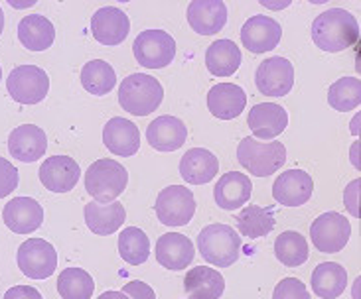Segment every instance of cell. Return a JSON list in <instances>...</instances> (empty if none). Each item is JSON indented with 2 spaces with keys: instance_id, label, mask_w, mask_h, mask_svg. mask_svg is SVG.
<instances>
[{
  "instance_id": "cell-1",
  "label": "cell",
  "mask_w": 361,
  "mask_h": 299,
  "mask_svg": "<svg viewBox=\"0 0 361 299\" xmlns=\"http://www.w3.org/2000/svg\"><path fill=\"white\" fill-rule=\"evenodd\" d=\"M360 39V24L352 12L330 8L312 22V42L328 53L353 48Z\"/></svg>"
},
{
  "instance_id": "cell-2",
  "label": "cell",
  "mask_w": 361,
  "mask_h": 299,
  "mask_svg": "<svg viewBox=\"0 0 361 299\" xmlns=\"http://www.w3.org/2000/svg\"><path fill=\"white\" fill-rule=\"evenodd\" d=\"M197 250L207 264L217 268H229L239 260V232L229 224H207L197 236Z\"/></svg>"
},
{
  "instance_id": "cell-3",
  "label": "cell",
  "mask_w": 361,
  "mask_h": 299,
  "mask_svg": "<svg viewBox=\"0 0 361 299\" xmlns=\"http://www.w3.org/2000/svg\"><path fill=\"white\" fill-rule=\"evenodd\" d=\"M164 98V89L152 75L133 73L118 89V103L133 116H148L157 110Z\"/></svg>"
},
{
  "instance_id": "cell-4",
  "label": "cell",
  "mask_w": 361,
  "mask_h": 299,
  "mask_svg": "<svg viewBox=\"0 0 361 299\" xmlns=\"http://www.w3.org/2000/svg\"><path fill=\"white\" fill-rule=\"evenodd\" d=\"M128 172L123 164L115 160H97L85 172V189L95 203L117 201L118 195L127 189Z\"/></svg>"
},
{
  "instance_id": "cell-5",
  "label": "cell",
  "mask_w": 361,
  "mask_h": 299,
  "mask_svg": "<svg viewBox=\"0 0 361 299\" xmlns=\"http://www.w3.org/2000/svg\"><path fill=\"white\" fill-rule=\"evenodd\" d=\"M237 160L255 177H267L286 164V146L283 142H257L253 136H247L239 142Z\"/></svg>"
},
{
  "instance_id": "cell-6",
  "label": "cell",
  "mask_w": 361,
  "mask_h": 299,
  "mask_svg": "<svg viewBox=\"0 0 361 299\" xmlns=\"http://www.w3.org/2000/svg\"><path fill=\"white\" fill-rule=\"evenodd\" d=\"M138 65L147 69H162L176 58V39L162 30H145L133 44Z\"/></svg>"
},
{
  "instance_id": "cell-7",
  "label": "cell",
  "mask_w": 361,
  "mask_h": 299,
  "mask_svg": "<svg viewBox=\"0 0 361 299\" xmlns=\"http://www.w3.org/2000/svg\"><path fill=\"white\" fill-rule=\"evenodd\" d=\"M6 89L20 105H38L48 97L49 77L38 65H18L10 71Z\"/></svg>"
},
{
  "instance_id": "cell-8",
  "label": "cell",
  "mask_w": 361,
  "mask_h": 299,
  "mask_svg": "<svg viewBox=\"0 0 361 299\" xmlns=\"http://www.w3.org/2000/svg\"><path fill=\"white\" fill-rule=\"evenodd\" d=\"M16 262L30 280H48L58 268V252L44 238H28L20 244Z\"/></svg>"
},
{
  "instance_id": "cell-9",
  "label": "cell",
  "mask_w": 361,
  "mask_h": 299,
  "mask_svg": "<svg viewBox=\"0 0 361 299\" xmlns=\"http://www.w3.org/2000/svg\"><path fill=\"white\" fill-rule=\"evenodd\" d=\"M158 221L166 227H185L195 215V199L192 189L184 185H170L162 189L154 205Z\"/></svg>"
},
{
  "instance_id": "cell-10",
  "label": "cell",
  "mask_w": 361,
  "mask_h": 299,
  "mask_svg": "<svg viewBox=\"0 0 361 299\" xmlns=\"http://www.w3.org/2000/svg\"><path fill=\"white\" fill-rule=\"evenodd\" d=\"M352 236L350 221L336 211H328L320 215L310 227V238L314 246L322 254H336L345 248Z\"/></svg>"
},
{
  "instance_id": "cell-11",
  "label": "cell",
  "mask_w": 361,
  "mask_h": 299,
  "mask_svg": "<svg viewBox=\"0 0 361 299\" xmlns=\"http://www.w3.org/2000/svg\"><path fill=\"white\" fill-rule=\"evenodd\" d=\"M255 83L264 97H286L294 85L293 63L279 56L264 59L257 69Z\"/></svg>"
},
{
  "instance_id": "cell-12",
  "label": "cell",
  "mask_w": 361,
  "mask_h": 299,
  "mask_svg": "<svg viewBox=\"0 0 361 299\" xmlns=\"http://www.w3.org/2000/svg\"><path fill=\"white\" fill-rule=\"evenodd\" d=\"M283 38L281 24L271 16L255 14L247 20L241 28V42L251 53H267L279 46Z\"/></svg>"
},
{
  "instance_id": "cell-13",
  "label": "cell",
  "mask_w": 361,
  "mask_h": 299,
  "mask_svg": "<svg viewBox=\"0 0 361 299\" xmlns=\"http://www.w3.org/2000/svg\"><path fill=\"white\" fill-rule=\"evenodd\" d=\"M39 182L54 193H68L81 177V167L68 155H51L39 165Z\"/></svg>"
},
{
  "instance_id": "cell-14",
  "label": "cell",
  "mask_w": 361,
  "mask_h": 299,
  "mask_svg": "<svg viewBox=\"0 0 361 299\" xmlns=\"http://www.w3.org/2000/svg\"><path fill=\"white\" fill-rule=\"evenodd\" d=\"M93 38L103 46H118L127 39L130 32V20L117 6H103L91 18Z\"/></svg>"
},
{
  "instance_id": "cell-15",
  "label": "cell",
  "mask_w": 361,
  "mask_h": 299,
  "mask_svg": "<svg viewBox=\"0 0 361 299\" xmlns=\"http://www.w3.org/2000/svg\"><path fill=\"white\" fill-rule=\"evenodd\" d=\"M2 221L16 234H32L44 222V209L32 197H14L4 205Z\"/></svg>"
},
{
  "instance_id": "cell-16",
  "label": "cell",
  "mask_w": 361,
  "mask_h": 299,
  "mask_svg": "<svg viewBox=\"0 0 361 299\" xmlns=\"http://www.w3.org/2000/svg\"><path fill=\"white\" fill-rule=\"evenodd\" d=\"M314 193V182L304 170H288L281 174L273 184L274 201L284 207H300L310 201Z\"/></svg>"
},
{
  "instance_id": "cell-17",
  "label": "cell",
  "mask_w": 361,
  "mask_h": 299,
  "mask_svg": "<svg viewBox=\"0 0 361 299\" xmlns=\"http://www.w3.org/2000/svg\"><path fill=\"white\" fill-rule=\"evenodd\" d=\"M48 150V136L46 132L34 125H22L14 128L8 136V152L18 162L32 164L44 158Z\"/></svg>"
},
{
  "instance_id": "cell-18",
  "label": "cell",
  "mask_w": 361,
  "mask_h": 299,
  "mask_svg": "<svg viewBox=\"0 0 361 299\" xmlns=\"http://www.w3.org/2000/svg\"><path fill=\"white\" fill-rule=\"evenodd\" d=\"M188 24L200 36H214L227 24V4L224 0H194L188 6Z\"/></svg>"
},
{
  "instance_id": "cell-19",
  "label": "cell",
  "mask_w": 361,
  "mask_h": 299,
  "mask_svg": "<svg viewBox=\"0 0 361 299\" xmlns=\"http://www.w3.org/2000/svg\"><path fill=\"white\" fill-rule=\"evenodd\" d=\"M247 125L253 132V138L274 140L288 126V113L281 105L274 103H259L249 110Z\"/></svg>"
},
{
  "instance_id": "cell-20",
  "label": "cell",
  "mask_w": 361,
  "mask_h": 299,
  "mask_svg": "<svg viewBox=\"0 0 361 299\" xmlns=\"http://www.w3.org/2000/svg\"><path fill=\"white\" fill-rule=\"evenodd\" d=\"M195 258L192 241L180 232H166L157 242V260L166 270H184Z\"/></svg>"
},
{
  "instance_id": "cell-21",
  "label": "cell",
  "mask_w": 361,
  "mask_h": 299,
  "mask_svg": "<svg viewBox=\"0 0 361 299\" xmlns=\"http://www.w3.org/2000/svg\"><path fill=\"white\" fill-rule=\"evenodd\" d=\"M103 142L111 154L130 158L140 148V130L128 118L115 116L103 128Z\"/></svg>"
},
{
  "instance_id": "cell-22",
  "label": "cell",
  "mask_w": 361,
  "mask_h": 299,
  "mask_svg": "<svg viewBox=\"0 0 361 299\" xmlns=\"http://www.w3.org/2000/svg\"><path fill=\"white\" fill-rule=\"evenodd\" d=\"M188 128L176 116H158L147 128V140L158 152H176L185 144Z\"/></svg>"
},
{
  "instance_id": "cell-23",
  "label": "cell",
  "mask_w": 361,
  "mask_h": 299,
  "mask_svg": "<svg viewBox=\"0 0 361 299\" xmlns=\"http://www.w3.org/2000/svg\"><path fill=\"white\" fill-rule=\"evenodd\" d=\"M247 105V95L235 83H219L207 93V110L221 120H233L241 115Z\"/></svg>"
},
{
  "instance_id": "cell-24",
  "label": "cell",
  "mask_w": 361,
  "mask_h": 299,
  "mask_svg": "<svg viewBox=\"0 0 361 299\" xmlns=\"http://www.w3.org/2000/svg\"><path fill=\"white\" fill-rule=\"evenodd\" d=\"M253 193V184L245 174L229 172L217 182L214 189L215 203L224 211H237L239 207H245Z\"/></svg>"
},
{
  "instance_id": "cell-25",
  "label": "cell",
  "mask_w": 361,
  "mask_h": 299,
  "mask_svg": "<svg viewBox=\"0 0 361 299\" xmlns=\"http://www.w3.org/2000/svg\"><path fill=\"white\" fill-rule=\"evenodd\" d=\"M219 172V162L209 150L205 148H192L180 160V175L185 184L205 185Z\"/></svg>"
},
{
  "instance_id": "cell-26",
  "label": "cell",
  "mask_w": 361,
  "mask_h": 299,
  "mask_svg": "<svg viewBox=\"0 0 361 299\" xmlns=\"http://www.w3.org/2000/svg\"><path fill=\"white\" fill-rule=\"evenodd\" d=\"M83 215H85V224L89 231L99 236H109L117 232L127 219V211L118 201L105 203V205L91 201L85 205Z\"/></svg>"
},
{
  "instance_id": "cell-27",
  "label": "cell",
  "mask_w": 361,
  "mask_h": 299,
  "mask_svg": "<svg viewBox=\"0 0 361 299\" xmlns=\"http://www.w3.org/2000/svg\"><path fill=\"white\" fill-rule=\"evenodd\" d=\"M184 290L190 299H219L225 291V280L215 268L197 266L185 274Z\"/></svg>"
},
{
  "instance_id": "cell-28",
  "label": "cell",
  "mask_w": 361,
  "mask_h": 299,
  "mask_svg": "<svg viewBox=\"0 0 361 299\" xmlns=\"http://www.w3.org/2000/svg\"><path fill=\"white\" fill-rule=\"evenodd\" d=\"M20 44L30 51H44L51 48L56 39V28L46 16L42 14H30L20 20L18 24Z\"/></svg>"
},
{
  "instance_id": "cell-29",
  "label": "cell",
  "mask_w": 361,
  "mask_h": 299,
  "mask_svg": "<svg viewBox=\"0 0 361 299\" xmlns=\"http://www.w3.org/2000/svg\"><path fill=\"white\" fill-rule=\"evenodd\" d=\"M310 284L320 299H338L348 288V272L342 264L322 262L314 268Z\"/></svg>"
},
{
  "instance_id": "cell-30",
  "label": "cell",
  "mask_w": 361,
  "mask_h": 299,
  "mask_svg": "<svg viewBox=\"0 0 361 299\" xmlns=\"http://www.w3.org/2000/svg\"><path fill=\"white\" fill-rule=\"evenodd\" d=\"M241 49L231 39H217L205 51L207 71L215 77H231L241 65Z\"/></svg>"
},
{
  "instance_id": "cell-31",
  "label": "cell",
  "mask_w": 361,
  "mask_h": 299,
  "mask_svg": "<svg viewBox=\"0 0 361 299\" xmlns=\"http://www.w3.org/2000/svg\"><path fill=\"white\" fill-rule=\"evenodd\" d=\"M237 229L241 236L247 238H263L274 229V212L271 207H259V205H245L237 215Z\"/></svg>"
},
{
  "instance_id": "cell-32",
  "label": "cell",
  "mask_w": 361,
  "mask_h": 299,
  "mask_svg": "<svg viewBox=\"0 0 361 299\" xmlns=\"http://www.w3.org/2000/svg\"><path fill=\"white\" fill-rule=\"evenodd\" d=\"M81 85L91 95L103 97V95H109L113 87L117 85V73L107 61L93 59L81 69Z\"/></svg>"
},
{
  "instance_id": "cell-33",
  "label": "cell",
  "mask_w": 361,
  "mask_h": 299,
  "mask_svg": "<svg viewBox=\"0 0 361 299\" xmlns=\"http://www.w3.org/2000/svg\"><path fill=\"white\" fill-rule=\"evenodd\" d=\"M274 256L286 268H298V266H302L304 262L310 258L308 242H306V238L300 232L284 231L281 236H276Z\"/></svg>"
},
{
  "instance_id": "cell-34",
  "label": "cell",
  "mask_w": 361,
  "mask_h": 299,
  "mask_svg": "<svg viewBox=\"0 0 361 299\" xmlns=\"http://www.w3.org/2000/svg\"><path fill=\"white\" fill-rule=\"evenodd\" d=\"M118 254L130 266H140L150 256V241L138 227H128L118 234Z\"/></svg>"
},
{
  "instance_id": "cell-35",
  "label": "cell",
  "mask_w": 361,
  "mask_h": 299,
  "mask_svg": "<svg viewBox=\"0 0 361 299\" xmlns=\"http://www.w3.org/2000/svg\"><path fill=\"white\" fill-rule=\"evenodd\" d=\"M95 281L81 268H66L58 278V293L61 299H91Z\"/></svg>"
},
{
  "instance_id": "cell-36",
  "label": "cell",
  "mask_w": 361,
  "mask_h": 299,
  "mask_svg": "<svg viewBox=\"0 0 361 299\" xmlns=\"http://www.w3.org/2000/svg\"><path fill=\"white\" fill-rule=\"evenodd\" d=\"M361 103V81L357 77H342L328 89V105L338 113L355 110Z\"/></svg>"
},
{
  "instance_id": "cell-37",
  "label": "cell",
  "mask_w": 361,
  "mask_h": 299,
  "mask_svg": "<svg viewBox=\"0 0 361 299\" xmlns=\"http://www.w3.org/2000/svg\"><path fill=\"white\" fill-rule=\"evenodd\" d=\"M273 299H312L302 281L298 278H284L276 284Z\"/></svg>"
},
{
  "instance_id": "cell-38",
  "label": "cell",
  "mask_w": 361,
  "mask_h": 299,
  "mask_svg": "<svg viewBox=\"0 0 361 299\" xmlns=\"http://www.w3.org/2000/svg\"><path fill=\"white\" fill-rule=\"evenodd\" d=\"M18 170L10 164L6 158H0V199L8 197L18 187Z\"/></svg>"
},
{
  "instance_id": "cell-39",
  "label": "cell",
  "mask_w": 361,
  "mask_h": 299,
  "mask_svg": "<svg viewBox=\"0 0 361 299\" xmlns=\"http://www.w3.org/2000/svg\"><path fill=\"white\" fill-rule=\"evenodd\" d=\"M123 293H125L128 299H157L154 290H152L148 284H145V281L140 280L125 284V286H123Z\"/></svg>"
},
{
  "instance_id": "cell-40",
  "label": "cell",
  "mask_w": 361,
  "mask_h": 299,
  "mask_svg": "<svg viewBox=\"0 0 361 299\" xmlns=\"http://www.w3.org/2000/svg\"><path fill=\"white\" fill-rule=\"evenodd\" d=\"M360 179H353L352 184L345 187V191H343V205H345V209L355 219L360 217Z\"/></svg>"
},
{
  "instance_id": "cell-41",
  "label": "cell",
  "mask_w": 361,
  "mask_h": 299,
  "mask_svg": "<svg viewBox=\"0 0 361 299\" xmlns=\"http://www.w3.org/2000/svg\"><path fill=\"white\" fill-rule=\"evenodd\" d=\"M4 299H44L34 286H14L4 293Z\"/></svg>"
},
{
  "instance_id": "cell-42",
  "label": "cell",
  "mask_w": 361,
  "mask_h": 299,
  "mask_svg": "<svg viewBox=\"0 0 361 299\" xmlns=\"http://www.w3.org/2000/svg\"><path fill=\"white\" fill-rule=\"evenodd\" d=\"M261 4H263V6H267V8L281 10V8H286V6H290V0H283V2H279V4H274V2H269V0H261Z\"/></svg>"
},
{
  "instance_id": "cell-43",
  "label": "cell",
  "mask_w": 361,
  "mask_h": 299,
  "mask_svg": "<svg viewBox=\"0 0 361 299\" xmlns=\"http://www.w3.org/2000/svg\"><path fill=\"white\" fill-rule=\"evenodd\" d=\"M97 299H128L123 291H105V293H101Z\"/></svg>"
},
{
  "instance_id": "cell-44",
  "label": "cell",
  "mask_w": 361,
  "mask_h": 299,
  "mask_svg": "<svg viewBox=\"0 0 361 299\" xmlns=\"http://www.w3.org/2000/svg\"><path fill=\"white\" fill-rule=\"evenodd\" d=\"M10 6H14V8H30V6H34L36 4V0H28V2H16V0H8Z\"/></svg>"
},
{
  "instance_id": "cell-45",
  "label": "cell",
  "mask_w": 361,
  "mask_h": 299,
  "mask_svg": "<svg viewBox=\"0 0 361 299\" xmlns=\"http://www.w3.org/2000/svg\"><path fill=\"white\" fill-rule=\"evenodd\" d=\"M357 150H360V142H355V144L352 146V162L353 165L360 170V160H357Z\"/></svg>"
},
{
  "instance_id": "cell-46",
  "label": "cell",
  "mask_w": 361,
  "mask_h": 299,
  "mask_svg": "<svg viewBox=\"0 0 361 299\" xmlns=\"http://www.w3.org/2000/svg\"><path fill=\"white\" fill-rule=\"evenodd\" d=\"M357 125H360V116H355V118H353V122H352V134L353 136L360 134V128H357Z\"/></svg>"
},
{
  "instance_id": "cell-47",
  "label": "cell",
  "mask_w": 361,
  "mask_h": 299,
  "mask_svg": "<svg viewBox=\"0 0 361 299\" xmlns=\"http://www.w3.org/2000/svg\"><path fill=\"white\" fill-rule=\"evenodd\" d=\"M2 30H4V12L0 8V36H2Z\"/></svg>"
},
{
  "instance_id": "cell-48",
  "label": "cell",
  "mask_w": 361,
  "mask_h": 299,
  "mask_svg": "<svg viewBox=\"0 0 361 299\" xmlns=\"http://www.w3.org/2000/svg\"><path fill=\"white\" fill-rule=\"evenodd\" d=\"M357 288H360V278L355 280V291H353V298L355 299H360V295H357Z\"/></svg>"
},
{
  "instance_id": "cell-49",
  "label": "cell",
  "mask_w": 361,
  "mask_h": 299,
  "mask_svg": "<svg viewBox=\"0 0 361 299\" xmlns=\"http://www.w3.org/2000/svg\"><path fill=\"white\" fill-rule=\"evenodd\" d=\"M0 81H2V68H0Z\"/></svg>"
}]
</instances>
